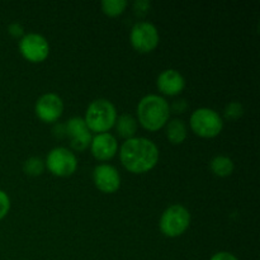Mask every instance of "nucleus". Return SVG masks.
Listing matches in <instances>:
<instances>
[{"label": "nucleus", "mask_w": 260, "mask_h": 260, "mask_svg": "<svg viewBox=\"0 0 260 260\" xmlns=\"http://www.w3.org/2000/svg\"><path fill=\"white\" fill-rule=\"evenodd\" d=\"M150 8H151V3L147 2V0H136L134 3V10L139 17L146 15L150 12Z\"/></svg>", "instance_id": "obj_21"}, {"label": "nucleus", "mask_w": 260, "mask_h": 260, "mask_svg": "<svg viewBox=\"0 0 260 260\" xmlns=\"http://www.w3.org/2000/svg\"><path fill=\"white\" fill-rule=\"evenodd\" d=\"M94 185L102 193L112 194L121 187V174L111 164H99L93 170Z\"/></svg>", "instance_id": "obj_10"}, {"label": "nucleus", "mask_w": 260, "mask_h": 260, "mask_svg": "<svg viewBox=\"0 0 260 260\" xmlns=\"http://www.w3.org/2000/svg\"><path fill=\"white\" fill-rule=\"evenodd\" d=\"M66 136L70 137V145L75 151H85L89 146L93 136L89 131L85 121L81 117H73L65 123Z\"/></svg>", "instance_id": "obj_11"}, {"label": "nucleus", "mask_w": 260, "mask_h": 260, "mask_svg": "<svg viewBox=\"0 0 260 260\" xmlns=\"http://www.w3.org/2000/svg\"><path fill=\"white\" fill-rule=\"evenodd\" d=\"M137 119L145 129L156 132L169 122L170 104L159 94H147L137 104Z\"/></svg>", "instance_id": "obj_2"}, {"label": "nucleus", "mask_w": 260, "mask_h": 260, "mask_svg": "<svg viewBox=\"0 0 260 260\" xmlns=\"http://www.w3.org/2000/svg\"><path fill=\"white\" fill-rule=\"evenodd\" d=\"M210 169L216 177L226 178L233 174L234 169H235V164H234L233 159H230L226 155H217V156L211 160Z\"/></svg>", "instance_id": "obj_16"}, {"label": "nucleus", "mask_w": 260, "mask_h": 260, "mask_svg": "<svg viewBox=\"0 0 260 260\" xmlns=\"http://www.w3.org/2000/svg\"><path fill=\"white\" fill-rule=\"evenodd\" d=\"M19 52L29 62H43L50 55V43L42 35L27 33L19 41Z\"/></svg>", "instance_id": "obj_8"}, {"label": "nucleus", "mask_w": 260, "mask_h": 260, "mask_svg": "<svg viewBox=\"0 0 260 260\" xmlns=\"http://www.w3.org/2000/svg\"><path fill=\"white\" fill-rule=\"evenodd\" d=\"M159 147L146 137H132L119 147V160L132 174H145L159 162Z\"/></svg>", "instance_id": "obj_1"}, {"label": "nucleus", "mask_w": 260, "mask_h": 260, "mask_svg": "<svg viewBox=\"0 0 260 260\" xmlns=\"http://www.w3.org/2000/svg\"><path fill=\"white\" fill-rule=\"evenodd\" d=\"M188 109V103L184 99H179V101H175L174 103L170 106V112H174V113L182 114L184 113Z\"/></svg>", "instance_id": "obj_23"}, {"label": "nucleus", "mask_w": 260, "mask_h": 260, "mask_svg": "<svg viewBox=\"0 0 260 260\" xmlns=\"http://www.w3.org/2000/svg\"><path fill=\"white\" fill-rule=\"evenodd\" d=\"M244 114V107L240 102H231L225 108V117L230 121H236Z\"/></svg>", "instance_id": "obj_19"}, {"label": "nucleus", "mask_w": 260, "mask_h": 260, "mask_svg": "<svg viewBox=\"0 0 260 260\" xmlns=\"http://www.w3.org/2000/svg\"><path fill=\"white\" fill-rule=\"evenodd\" d=\"M53 136L57 139H63L66 137V126L65 123H56L52 128Z\"/></svg>", "instance_id": "obj_25"}, {"label": "nucleus", "mask_w": 260, "mask_h": 260, "mask_svg": "<svg viewBox=\"0 0 260 260\" xmlns=\"http://www.w3.org/2000/svg\"><path fill=\"white\" fill-rule=\"evenodd\" d=\"M35 112L45 123H55L63 113V101L56 93H46L36 102Z\"/></svg>", "instance_id": "obj_9"}, {"label": "nucleus", "mask_w": 260, "mask_h": 260, "mask_svg": "<svg viewBox=\"0 0 260 260\" xmlns=\"http://www.w3.org/2000/svg\"><path fill=\"white\" fill-rule=\"evenodd\" d=\"M165 135L170 144L180 145L185 141L188 136V129L184 121L179 118H174L165 124Z\"/></svg>", "instance_id": "obj_14"}, {"label": "nucleus", "mask_w": 260, "mask_h": 260, "mask_svg": "<svg viewBox=\"0 0 260 260\" xmlns=\"http://www.w3.org/2000/svg\"><path fill=\"white\" fill-rule=\"evenodd\" d=\"M156 86L160 93L164 94V95H179L185 88V79L175 69H167V70L161 71L157 76Z\"/></svg>", "instance_id": "obj_13"}, {"label": "nucleus", "mask_w": 260, "mask_h": 260, "mask_svg": "<svg viewBox=\"0 0 260 260\" xmlns=\"http://www.w3.org/2000/svg\"><path fill=\"white\" fill-rule=\"evenodd\" d=\"M91 155L99 161H108L112 160L118 152V141L116 137L109 132L96 134L93 136L90 142Z\"/></svg>", "instance_id": "obj_12"}, {"label": "nucleus", "mask_w": 260, "mask_h": 260, "mask_svg": "<svg viewBox=\"0 0 260 260\" xmlns=\"http://www.w3.org/2000/svg\"><path fill=\"white\" fill-rule=\"evenodd\" d=\"M10 211V198L7 192L0 189V221L9 213Z\"/></svg>", "instance_id": "obj_20"}, {"label": "nucleus", "mask_w": 260, "mask_h": 260, "mask_svg": "<svg viewBox=\"0 0 260 260\" xmlns=\"http://www.w3.org/2000/svg\"><path fill=\"white\" fill-rule=\"evenodd\" d=\"M45 165L55 177L66 178L73 175L78 169V157L68 147L58 146L48 152Z\"/></svg>", "instance_id": "obj_6"}, {"label": "nucleus", "mask_w": 260, "mask_h": 260, "mask_svg": "<svg viewBox=\"0 0 260 260\" xmlns=\"http://www.w3.org/2000/svg\"><path fill=\"white\" fill-rule=\"evenodd\" d=\"M8 33H9L13 38H22L23 36L25 35L23 25L20 24V23H17V22L10 23L9 27H8Z\"/></svg>", "instance_id": "obj_22"}, {"label": "nucleus", "mask_w": 260, "mask_h": 260, "mask_svg": "<svg viewBox=\"0 0 260 260\" xmlns=\"http://www.w3.org/2000/svg\"><path fill=\"white\" fill-rule=\"evenodd\" d=\"M129 42L140 53L152 52L159 46V30L150 22H137L129 32Z\"/></svg>", "instance_id": "obj_7"}, {"label": "nucleus", "mask_w": 260, "mask_h": 260, "mask_svg": "<svg viewBox=\"0 0 260 260\" xmlns=\"http://www.w3.org/2000/svg\"><path fill=\"white\" fill-rule=\"evenodd\" d=\"M190 220H192V216L185 206L179 205V203L172 205L162 212L160 217V231L167 238H179L188 230Z\"/></svg>", "instance_id": "obj_4"}, {"label": "nucleus", "mask_w": 260, "mask_h": 260, "mask_svg": "<svg viewBox=\"0 0 260 260\" xmlns=\"http://www.w3.org/2000/svg\"><path fill=\"white\" fill-rule=\"evenodd\" d=\"M210 260H239V258L229 251H218V253L213 254Z\"/></svg>", "instance_id": "obj_24"}, {"label": "nucleus", "mask_w": 260, "mask_h": 260, "mask_svg": "<svg viewBox=\"0 0 260 260\" xmlns=\"http://www.w3.org/2000/svg\"><path fill=\"white\" fill-rule=\"evenodd\" d=\"M117 109L108 99H95L88 106L84 121L89 131L104 134L112 129L117 121Z\"/></svg>", "instance_id": "obj_3"}, {"label": "nucleus", "mask_w": 260, "mask_h": 260, "mask_svg": "<svg viewBox=\"0 0 260 260\" xmlns=\"http://www.w3.org/2000/svg\"><path fill=\"white\" fill-rule=\"evenodd\" d=\"M45 161L41 157L32 156L27 159L23 164V172L29 177H40L45 172Z\"/></svg>", "instance_id": "obj_18"}, {"label": "nucleus", "mask_w": 260, "mask_h": 260, "mask_svg": "<svg viewBox=\"0 0 260 260\" xmlns=\"http://www.w3.org/2000/svg\"><path fill=\"white\" fill-rule=\"evenodd\" d=\"M190 129L202 139L217 137L223 129L222 117L211 108H198L190 114Z\"/></svg>", "instance_id": "obj_5"}, {"label": "nucleus", "mask_w": 260, "mask_h": 260, "mask_svg": "<svg viewBox=\"0 0 260 260\" xmlns=\"http://www.w3.org/2000/svg\"><path fill=\"white\" fill-rule=\"evenodd\" d=\"M114 127L117 129V134L121 137L126 140L132 139L137 132V119L132 114H121L117 117Z\"/></svg>", "instance_id": "obj_15"}, {"label": "nucleus", "mask_w": 260, "mask_h": 260, "mask_svg": "<svg viewBox=\"0 0 260 260\" xmlns=\"http://www.w3.org/2000/svg\"><path fill=\"white\" fill-rule=\"evenodd\" d=\"M102 10L108 17H118L126 10L128 3L126 0H103L102 2Z\"/></svg>", "instance_id": "obj_17"}]
</instances>
